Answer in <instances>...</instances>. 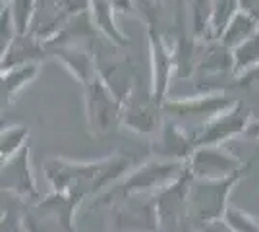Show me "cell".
Returning <instances> with one entry per match:
<instances>
[{"label": "cell", "mask_w": 259, "mask_h": 232, "mask_svg": "<svg viewBox=\"0 0 259 232\" xmlns=\"http://www.w3.org/2000/svg\"><path fill=\"white\" fill-rule=\"evenodd\" d=\"M134 168V157L112 153L97 161H72L66 157H51L43 165L45 178L53 192L81 194L83 198H99Z\"/></svg>", "instance_id": "cell-1"}, {"label": "cell", "mask_w": 259, "mask_h": 232, "mask_svg": "<svg viewBox=\"0 0 259 232\" xmlns=\"http://www.w3.org/2000/svg\"><path fill=\"white\" fill-rule=\"evenodd\" d=\"M186 165L176 163V161H162V159H147L145 163L134 166L126 176L120 180L116 186L101 194L89 203V211L103 209L108 207L112 209L114 205H118L122 201L130 198H138L145 192H159L166 188L168 184H172L174 180L184 174Z\"/></svg>", "instance_id": "cell-2"}, {"label": "cell", "mask_w": 259, "mask_h": 232, "mask_svg": "<svg viewBox=\"0 0 259 232\" xmlns=\"http://www.w3.org/2000/svg\"><path fill=\"white\" fill-rule=\"evenodd\" d=\"M248 170L225 180H195L194 178L190 186V196H188L186 224L194 222L195 226L192 228H199L201 224L223 219L230 205L228 203L230 192L236 188L238 182Z\"/></svg>", "instance_id": "cell-3"}, {"label": "cell", "mask_w": 259, "mask_h": 232, "mask_svg": "<svg viewBox=\"0 0 259 232\" xmlns=\"http://www.w3.org/2000/svg\"><path fill=\"white\" fill-rule=\"evenodd\" d=\"M81 87H83V111H85L89 135L105 137L116 126H120L124 101L114 93V89L103 79L101 74H97Z\"/></svg>", "instance_id": "cell-4"}, {"label": "cell", "mask_w": 259, "mask_h": 232, "mask_svg": "<svg viewBox=\"0 0 259 232\" xmlns=\"http://www.w3.org/2000/svg\"><path fill=\"white\" fill-rule=\"evenodd\" d=\"M253 120V112L246 103L236 101L230 109L207 120L195 132V149L197 147H223L238 135H244Z\"/></svg>", "instance_id": "cell-5"}, {"label": "cell", "mask_w": 259, "mask_h": 232, "mask_svg": "<svg viewBox=\"0 0 259 232\" xmlns=\"http://www.w3.org/2000/svg\"><path fill=\"white\" fill-rule=\"evenodd\" d=\"M186 168L195 180H225L248 170L249 163H244L225 147H197L188 159Z\"/></svg>", "instance_id": "cell-6"}, {"label": "cell", "mask_w": 259, "mask_h": 232, "mask_svg": "<svg viewBox=\"0 0 259 232\" xmlns=\"http://www.w3.org/2000/svg\"><path fill=\"white\" fill-rule=\"evenodd\" d=\"M147 43H149V62H151V85L149 93L155 103L168 99V89L172 76H176L172 44L164 39V35L157 29V25H147Z\"/></svg>", "instance_id": "cell-7"}, {"label": "cell", "mask_w": 259, "mask_h": 232, "mask_svg": "<svg viewBox=\"0 0 259 232\" xmlns=\"http://www.w3.org/2000/svg\"><path fill=\"white\" fill-rule=\"evenodd\" d=\"M0 178H2V182H0L2 194L16 196V198H20L29 205H35L37 201L43 199L41 192L37 188L35 172H33L29 144L25 145L18 155H14L6 163H2Z\"/></svg>", "instance_id": "cell-8"}, {"label": "cell", "mask_w": 259, "mask_h": 232, "mask_svg": "<svg viewBox=\"0 0 259 232\" xmlns=\"http://www.w3.org/2000/svg\"><path fill=\"white\" fill-rule=\"evenodd\" d=\"M110 211V222L116 232H161V217L153 194L147 199L130 198Z\"/></svg>", "instance_id": "cell-9"}, {"label": "cell", "mask_w": 259, "mask_h": 232, "mask_svg": "<svg viewBox=\"0 0 259 232\" xmlns=\"http://www.w3.org/2000/svg\"><path fill=\"white\" fill-rule=\"evenodd\" d=\"M162 107L159 103H155L151 93L147 97H143L138 93V89L128 95V99L124 101V111H122V120L120 126L126 128L130 132L138 133V135H157L161 132L162 124Z\"/></svg>", "instance_id": "cell-10"}, {"label": "cell", "mask_w": 259, "mask_h": 232, "mask_svg": "<svg viewBox=\"0 0 259 232\" xmlns=\"http://www.w3.org/2000/svg\"><path fill=\"white\" fill-rule=\"evenodd\" d=\"M236 103L225 91H203L192 97H178V99H166L162 103V111L172 116H192V118H205L211 120L213 116L225 112Z\"/></svg>", "instance_id": "cell-11"}, {"label": "cell", "mask_w": 259, "mask_h": 232, "mask_svg": "<svg viewBox=\"0 0 259 232\" xmlns=\"http://www.w3.org/2000/svg\"><path fill=\"white\" fill-rule=\"evenodd\" d=\"M89 6V0H37L31 33L47 43L58 33L64 22L77 10Z\"/></svg>", "instance_id": "cell-12"}, {"label": "cell", "mask_w": 259, "mask_h": 232, "mask_svg": "<svg viewBox=\"0 0 259 232\" xmlns=\"http://www.w3.org/2000/svg\"><path fill=\"white\" fill-rule=\"evenodd\" d=\"M194 151L195 133L190 135L182 126L170 120H164L161 132L151 142V153L155 155V159H162V161H176L186 165Z\"/></svg>", "instance_id": "cell-13"}, {"label": "cell", "mask_w": 259, "mask_h": 232, "mask_svg": "<svg viewBox=\"0 0 259 232\" xmlns=\"http://www.w3.org/2000/svg\"><path fill=\"white\" fill-rule=\"evenodd\" d=\"M47 55L60 62L62 66L76 77L81 85L91 81L99 74L97 56L93 55L87 47L81 44H54V47H45Z\"/></svg>", "instance_id": "cell-14"}, {"label": "cell", "mask_w": 259, "mask_h": 232, "mask_svg": "<svg viewBox=\"0 0 259 232\" xmlns=\"http://www.w3.org/2000/svg\"><path fill=\"white\" fill-rule=\"evenodd\" d=\"M47 49L41 39H37L33 33L18 35L14 39V43L2 53L0 68L2 70H10V68L29 64V62H43L47 58Z\"/></svg>", "instance_id": "cell-15"}, {"label": "cell", "mask_w": 259, "mask_h": 232, "mask_svg": "<svg viewBox=\"0 0 259 232\" xmlns=\"http://www.w3.org/2000/svg\"><path fill=\"white\" fill-rule=\"evenodd\" d=\"M99 31L95 27V22L91 18V10L89 6L83 10L74 12L64 25L58 29V33L54 35L53 39H49L45 47H54V44H81V39H93L97 37Z\"/></svg>", "instance_id": "cell-16"}, {"label": "cell", "mask_w": 259, "mask_h": 232, "mask_svg": "<svg viewBox=\"0 0 259 232\" xmlns=\"http://www.w3.org/2000/svg\"><path fill=\"white\" fill-rule=\"evenodd\" d=\"M89 10L99 35L108 39L114 47H128L130 37L124 35V31L116 25V10L110 0H89Z\"/></svg>", "instance_id": "cell-17"}, {"label": "cell", "mask_w": 259, "mask_h": 232, "mask_svg": "<svg viewBox=\"0 0 259 232\" xmlns=\"http://www.w3.org/2000/svg\"><path fill=\"white\" fill-rule=\"evenodd\" d=\"M41 64L43 62H29V64H22V66L10 68V70H2L0 81H2V103H4V107H10L16 103L18 95L39 76Z\"/></svg>", "instance_id": "cell-18"}, {"label": "cell", "mask_w": 259, "mask_h": 232, "mask_svg": "<svg viewBox=\"0 0 259 232\" xmlns=\"http://www.w3.org/2000/svg\"><path fill=\"white\" fill-rule=\"evenodd\" d=\"M190 31L199 43L213 41V18L215 6L213 0H186Z\"/></svg>", "instance_id": "cell-19"}, {"label": "cell", "mask_w": 259, "mask_h": 232, "mask_svg": "<svg viewBox=\"0 0 259 232\" xmlns=\"http://www.w3.org/2000/svg\"><path fill=\"white\" fill-rule=\"evenodd\" d=\"M199 74H221L232 70L234 72V56L232 51L225 47L221 41H209V43L201 44V53H199V60H197V68Z\"/></svg>", "instance_id": "cell-20"}, {"label": "cell", "mask_w": 259, "mask_h": 232, "mask_svg": "<svg viewBox=\"0 0 259 232\" xmlns=\"http://www.w3.org/2000/svg\"><path fill=\"white\" fill-rule=\"evenodd\" d=\"M257 31H259L257 20H253L251 16L238 10L236 14L232 16V20L228 22L227 27H225V31H223L219 41L225 44V47H228L230 51H234L236 47H240L242 43H246L249 37H253Z\"/></svg>", "instance_id": "cell-21"}, {"label": "cell", "mask_w": 259, "mask_h": 232, "mask_svg": "<svg viewBox=\"0 0 259 232\" xmlns=\"http://www.w3.org/2000/svg\"><path fill=\"white\" fill-rule=\"evenodd\" d=\"M29 128L25 124H8L2 126L0 135V161L6 163L14 155H18L29 144Z\"/></svg>", "instance_id": "cell-22"}, {"label": "cell", "mask_w": 259, "mask_h": 232, "mask_svg": "<svg viewBox=\"0 0 259 232\" xmlns=\"http://www.w3.org/2000/svg\"><path fill=\"white\" fill-rule=\"evenodd\" d=\"M234 56V76L246 72L249 68L259 64V31L253 37H249L246 43H242L232 51Z\"/></svg>", "instance_id": "cell-23"}, {"label": "cell", "mask_w": 259, "mask_h": 232, "mask_svg": "<svg viewBox=\"0 0 259 232\" xmlns=\"http://www.w3.org/2000/svg\"><path fill=\"white\" fill-rule=\"evenodd\" d=\"M12 12V18L16 23L18 35L31 33L35 12H37V0H10L6 4Z\"/></svg>", "instance_id": "cell-24"}, {"label": "cell", "mask_w": 259, "mask_h": 232, "mask_svg": "<svg viewBox=\"0 0 259 232\" xmlns=\"http://www.w3.org/2000/svg\"><path fill=\"white\" fill-rule=\"evenodd\" d=\"M223 221L234 232H259V219L251 217L249 213H246L240 207H234V205H228Z\"/></svg>", "instance_id": "cell-25"}, {"label": "cell", "mask_w": 259, "mask_h": 232, "mask_svg": "<svg viewBox=\"0 0 259 232\" xmlns=\"http://www.w3.org/2000/svg\"><path fill=\"white\" fill-rule=\"evenodd\" d=\"M215 18H213V41H219L232 16L238 12V0H213Z\"/></svg>", "instance_id": "cell-26"}, {"label": "cell", "mask_w": 259, "mask_h": 232, "mask_svg": "<svg viewBox=\"0 0 259 232\" xmlns=\"http://www.w3.org/2000/svg\"><path fill=\"white\" fill-rule=\"evenodd\" d=\"M18 37V29L12 18V12L6 4H2V14H0V55L14 43V39Z\"/></svg>", "instance_id": "cell-27"}, {"label": "cell", "mask_w": 259, "mask_h": 232, "mask_svg": "<svg viewBox=\"0 0 259 232\" xmlns=\"http://www.w3.org/2000/svg\"><path fill=\"white\" fill-rule=\"evenodd\" d=\"M134 10L145 20L147 25H157L159 10H161V0H134Z\"/></svg>", "instance_id": "cell-28"}, {"label": "cell", "mask_w": 259, "mask_h": 232, "mask_svg": "<svg viewBox=\"0 0 259 232\" xmlns=\"http://www.w3.org/2000/svg\"><path fill=\"white\" fill-rule=\"evenodd\" d=\"M234 83H236L240 89H251V87H257L259 85V64L253 68H249L246 72L238 74L234 77Z\"/></svg>", "instance_id": "cell-29"}, {"label": "cell", "mask_w": 259, "mask_h": 232, "mask_svg": "<svg viewBox=\"0 0 259 232\" xmlns=\"http://www.w3.org/2000/svg\"><path fill=\"white\" fill-rule=\"evenodd\" d=\"M238 10L259 22V0H238Z\"/></svg>", "instance_id": "cell-30"}, {"label": "cell", "mask_w": 259, "mask_h": 232, "mask_svg": "<svg viewBox=\"0 0 259 232\" xmlns=\"http://www.w3.org/2000/svg\"><path fill=\"white\" fill-rule=\"evenodd\" d=\"M197 232H234L230 226H228L227 222L223 221V219H219V221H213V222H207V224H201L199 228H195Z\"/></svg>", "instance_id": "cell-31"}, {"label": "cell", "mask_w": 259, "mask_h": 232, "mask_svg": "<svg viewBox=\"0 0 259 232\" xmlns=\"http://www.w3.org/2000/svg\"><path fill=\"white\" fill-rule=\"evenodd\" d=\"M116 14H134V0H110Z\"/></svg>", "instance_id": "cell-32"}, {"label": "cell", "mask_w": 259, "mask_h": 232, "mask_svg": "<svg viewBox=\"0 0 259 232\" xmlns=\"http://www.w3.org/2000/svg\"><path fill=\"white\" fill-rule=\"evenodd\" d=\"M244 135L249 137V140H259V120H251V124L248 126Z\"/></svg>", "instance_id": "cell-33"}, {"label": "cell", "mask_w": 259, "mask_h": 232, "mask_svg": "<svg viewBox=\"0 0 259 232\" xmlns=\"http://www.w3.org/2000/svg\"><path fill=\"white\" fill-rule=\"evenodd\" d=\"M180 232H197V230H195V228H192L190 224H184L182 228H180Z\"/></svg>", "instance_id": "cell-34"}, {"label": "cell", "mask_w": 259, "mask_h": 232, "mask_svg": "<svg viewBox=\"0 0 259 232\" xmlns=\"http://www.w3.org/2000/svg\"><path fill=\"white\" fill-rule=\"evenodd\" d=\"M8 2H10V0H2V4H8Z\"/></svg>", "instance_id": "cell-35"}]
</instances>
